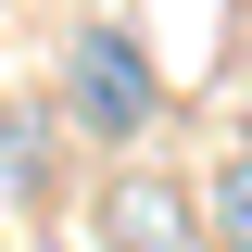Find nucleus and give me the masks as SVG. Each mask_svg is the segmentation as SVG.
I'll list each match as a JSON object with an SVG mask.
<instances>
[{"label": "nucleus", "instance_id": "obj_1", "mask_svg": "<svg viewBox=\"0 0 252 252\" xmlns=\"http://www.w3.org/2000/svg\"><path fill=\"white\" fill-rule=\"evenodd\" d=\"M63 114L89 126V139H139V126L164 114L152 51H139L126 26H76V38H63Z\"/></svg>", "mask_w": 252, "mask_h": 252}, {"label": "nucleus", "instance_id": "obj_2", "mask_svg": "<svg viewBox=\"0 0 252 252\" xmlns=\"http://www.w3.org/2000/svg\"><path fill=\"white\" fill-rule=\"evenodd\" d=\"M101 252H215V227L177 177H114L101 189Z\"/></svg>", "mask_w": 252, "mask_h": 252}, {"label": "nucleus", "instance_id": "obj_3", "mask_svg": "<svg viewBox=\"0 0 252 252\" xmlns=\"http://www.w3.org/2000/svg\"><path fill=\"white\" fill-rule=\"evenodd\" d=\"M202 227H215L227 252H252V152H227V164H215V189H202Z\"/></svg>", "mask_w": 252, "mask_h": 252}]
</instances>
